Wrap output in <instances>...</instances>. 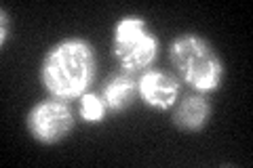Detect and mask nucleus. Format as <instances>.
Returning a JSON list of instances; mask_svg holds the SVG:
<instances>
[{
	"label": "nucleus",
	"mask_w": 253,
	"mask_h": 168,
	"mask_svg": "<svg viewBox=\"0 0 253 168\" xmlns=\"http://www.w3.org/2000/svg\"><path fill=\"white\" fill-rule=\"evenodd\" d=\"M0 13H2V34H0V44H6V40H9V36H11V19H9V15H6V9L2 6V9H0Z\"/></svg>",
	"instance_id": "nucleus-9"
},
{
	"label": "nucleus",
	"mask_w": 253,
	"mask_h": 168,
	"mask_svg": "<svg viewBox=\"0 0 253 168\" xmlns=\"http://www.w3.org/2000/svg\"><path fill=\"white\" fill-rule=\"evenodd\" d=\"M110 114L104 99H101L99 93H91L86 91L78 97V118L83 120L84 124L97 126L101 122H106V116Z\"/></svg>",
	"instance_id": "nucleus-8"
},
{
	"label": "nucleus",
	"mask_w": 253,
	"mask_h": 168,
	"mask_svg": "<svg viewBox=\"0 0 253 168\" xmlns=\"http://www.w3.org/2000/svg\"><path fill=\"white\" fill-rule=\"evenodd\" d=\"M169 61L177 80L188 84L194 93L209 95L219 91L224 84V61L215 46L201 34L184 32L173 38L169 46Z\"/></svg>",
	"instance_id": "nucleus-2"
},
{
	"label": "nucleus",
	"mask_w": 253,
	"mask_h": 168,
	"mask_svg": "<svg viewBox=\"0 0 253 168\" xmlns=\"http://www.w3.org/2000/svg\"><path fill=\"white\" fill-rule=\"evenodd\" d=\"M211 114L213 107L207 95L190 93L171 109V122L181 133H201L209 124Z\"/></svg>",
	"instance_id": "nucleus-6"
},
{
	"label": "nucleus",
	"mask_w": 253,
	"mask_h": 168,
	"mask_svg": "<svg viewBox=\"0 0 253 168\" xmlns=\"http://www.w3.org/2000/svg\"><path fill=\"white\" fill-rule=\"evenodd\" d=\"M181 82L175 74L150 67L137 78V91L144 105L158 114H169L179 99Z\"/></svg>",
	"instance_id": "nucleus-5"
},
{
	"label": "nucleus",
	"mask_w": 253,
	"mask_h": 168,
	"mask_svg": "<svg viewBox=\"0 0 253 168\" xmlns=\"http://www.w3.org/2000/svg\"><path fill=\"white\" fill-rule=\"evenodd\" d=\"M161 40L141 15H123L112 26V55L123 71H146L158 57Z\"/></svg>",
	"instance_id": "nucleus-3"
},
{
	"label": "nucleus",
	"mask_w": 253,
	"mask_h": 168,
	"mask_svg": "<svg viewBox=\"0 0 253 168\" xmlns=\"http://www.w3.org/2000/svg\"><path fill=\"white\" fill-rule=\"evenodd\" d=\"M74 124L76 118L68 103L51 97L34 103L26 114V129L41 145H55L63 141L72 133Z\"/></svg>",
	"instance_id": "nucleus-4"
},
{
	"label": "nucleus",
	"mask_w": 253,
	"mask_h": 168,
	"mask_svg": "<svg viewBox=\"0 0 253 168\" xmlns=\"http://www.w3.org/2000/svg\"><path fill=\"white\" fill-rule=\"evenodd\" d=\"M97 74V53L86 38L70 36L46 49L38 80L51 99L74 101L89 91Z\"/></svg>",
	"instance_id": "nucleus-1"
},
{
	"label": "nucleus",
	"mask_w": 253,
	"mask_h": 168,
	"mask_svg": "<svg viewBox=\"0 0 253 168\" xmlns=\"http://www.w3.org/2000/svg\"><path fill=\"white\" fill-rule=\"evenodd\" d=\"M99 95L110 114H123L139 99L135 74H129V71H123V69L110 74L106 78L104 86H101Z\"/></svg>",
	"instance_id": "nucleus-7"
}]
</instances>
